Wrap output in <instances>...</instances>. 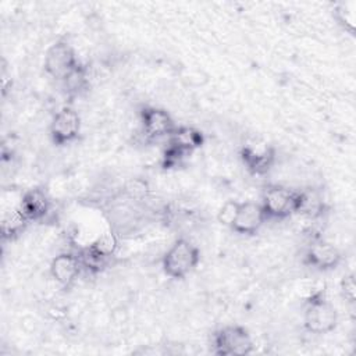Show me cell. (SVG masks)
I'll use <instances>...</instances> for the list:
<instances>
[{"label": "cell", "instance_id": "obj_10", "mask_svg": "<svg viewBox=\"0 0 356 356\" xmlns=\"http://www.w3.org/2000/svg\"><path fill=\"white\" fill-rule=\"evenodd\" d=\"M242 159L253 174H264L271 168L275 160V152L271 146L253 142L242 149Z\"/></svg>", "mask_w": 356, "mask_h": 356}, {"label": "cell", "instance_id": "obj_12", "mask_svg": "<svg viewBox=\"0 0 356 356\" xmlns=\"http://www.w3.org/2000/svg\"><path fill=\"white\" fill-rule=\"evenodd\" d=\"M306 260L310 266L318 270H330L341 261V253L332 243L317 241L307 249Z\"/></svg>", "mask_w": 356, "mask_h": 356}, {"label": "cell", "instance_id": "obj_4", "mask_svg": "<svg viewBox=\"0 0 356 356\" xmlns=\"http://www.w3.org/2000/svg\"><path fill=\"white\" fill-rule=\"evenodd\" d=\"M78 67L79 64H78L75 50L70 43L64 40H58L46 50L44 71L51 78L64 81Z\"/></svg>", "mask_w": 356, "mask_h": 356}, {"label": "cell", "instance_id": "obj_2", "mask_svg": "<svg viewBox=\"0 0 356 356\" xmlns=\"http://www.w3.org/2000/svg\"><path fill=\"white\" fill-rule=\"evenodd\" d=\"M214 353L222 356H241L253 350L250 334L241 325H227L213 337Z\"/></svg>", "mask_w": 356, "mask_h": 356}, {"label": "cell", "instance_id": "obj_9", "mask_svg": "<svg viewBox=\"0 0 356 356\" xmlns=\"http://www.w3.org/2000/svg\"><path fill=\"white\" fill-rule=\"evenodd\" d=\"M140 122L142 131L149 139L170 136L175 129L171 115L165 110L157 107L145 108L140 115Z\"/></svg>", "mask_w": 356, "mask_h": 356}, {"label": "cell", "instance_id": "obj_15", "mask_svg": "<svg viewBox=\"0 0 356 356\" xmlns=\"http://www.w3.org/2000/svg\"><path fill=\"white\" fill-rule=\"evenodd\" d=\"M28 218L25 214L21 211V209L17 207H10L3 213L1 217V234L4 239H13L22 234L28 224Z\"/></svg>", "mask_w": 356, "mask_h": 356}, {"label": "cell", "instance_id": "obj_3", "mask_svg": "<svg viewBox=\"0 0 356 356\" xmlns=\"http://www.w3.org/2000/svg\"><path fill=\"white\" fill-rule=\"evenodd\" d=\"M338 321V314L334 306L321 296H313L303 312L305 328L312 334L331 332Z\"/></svg>", "mask_w": 356, "mask_h": 356}, {"label": "cell", "instance_id": "obj_16", "mask_svg": "<svg viewBox=\"0 0 356 356\" xmlns=\"http://www.w3.org/2000/svg\"><path fill=\"white\" fill-rule=\"evenodd\" d=\"M355 3H341L334 8L335 19L348 31L353 32L355 29Z\"/></svg>", "mask_w": 356, "mask_h": 356}, {"label": "cell", "instance_id": "obj_17", "mask_svg": "<svg viewBox=\"0 0 356 356\" xmlns=\"http://www.w3.org/2000/svg\"><path fill=\"white\" fill-rule=\"evenodd\" d=\"M239 204L241 202H236V200H227L221 204V207L218 209L217 211V221L224 225V227H232L235 218H236V214H238V210H239Z\"/></svg>", "mask_w": 356, "mask_h": 356}, {"label": "cell", "instance_id": "obj_1", "mask_svg": "<svg viewBox=\"0 0 356 356\" xmlns=\"http://www.w3.org/2000/svg\"><path fill=\"white\" fill-rule=\"evenodd\" d=\"M200 261L196 245L185 238L177 239L161 256V267L167 277L181 280L189 275Z\"/></svg>", "mask_w": 356, "mask_h": 356}, {"label": "cell", "instance_id": "obj_11", "mask_svg": "<svg viewBox=\"0 0 356 356\" xmlns=\"http://www.w3.org/2000/svg\"><path fill=\"white\" fill-rule=\"evenodd\" d=\"M51 200L49 195L39 188L29 189L22 193L18 207L29 221L42 220L50 211Z\"/></svg>", "mask_w": 356, "mask_h": 356}, {"label": "cell", "instance_id": "obj_14", "mask_svg": "<svg viewBox=\"0 0 356 356\" xmlns=\"http://www.w3.org/2000/svg\"><path fill=\"white\" fill-rule=\"evenodd\" d=\"M117 249H118L117 234L111 229H106L95 238V241L90 243V246L88 249V253L90 254L92 260L102 261L107 257L114 256Z\"/></svg>", "mask_w": 356, "mask_h": 356}, {"label": "cell", "instance_id": "obj_18", "mask_svg": "<svg viewBox=\"0 0 356 356\" xmlns=\"http://www.w3.org/2000/svg\"><path fill=\"white\" fill-rule=\"evenodd\" d=\"M125 192L131 199H140L145 197L147 193V186L143 181L132 179L125 185Z\"/></svg>", "mask_w": 356, "mask_h": 356}, {"label": "cell", "instance_id": "obj_19", "mask_svg": "<svg viewBox=\"0 0 356 356\" xmlns=\"http://www.w3.org/2000/svg\"><path fill=\"white\" fill-rule=\"evenodd\" d=\"M341 292H342V296L353 303L355 302V295H356V291H355V280H353V275H348L342 280L341 282Z\"/></svg>", "mask_w": 356, "mask_h": 356}, {"label": "cell", "instance_id": "obj_6", "mask_svg": "<svg viewBox=\"0 0 356 356\" xmlns=\"http://www.w3.org/2000/svg\"><path fill=\"white\" fill-rule=\"evenodd\" d=\"M81 131V117L71 107L58 110L49 127L51 140L57 145H67L75 140Z\"/></svg>", "mask_w": 356, "mask_h": 356}, {"label": "cell", "instance_id": "obj_13", "mask_svg": "<svg viewBox=\"0 0 356 356\" xmlns=\"http://www.w3.org/2000/svg\"><path fill=\"white\" fill-rule=\"evenodd\" d=\"M202 140L203 139L200 132L193 128H189V127L175 128L174 132L170 135L168 153L171 156H182L199 147L202 145Z\"/></svg>", "mask_w": 356, "mask_h": 356}, {"label": "cell", "instance_id": "obj_5", "mask_svg": "<svg viewBox=\"0 0 356 356\" xmlns=\"http://www.w3.org/2000/svg\"><path fill=\"white\" fill-rule=\"evenodd\" d=\"M298 195L299 192L280 185L268 186L261 200L267 218H285L295 213L298 209Z\"/></svg>", "mask_w": 356, "mask_h": 356}, {"label": "cell", "instance_id": "obj_7", "mask_svg": "<svg viewBox=\"0 0 356 356\" xmlns=\"http://www.w3.org/2000/svg\"><path fill=\"white\" fill-rule=\"evenodd\" d=\"M82 267L83 263L79 256L71 252H61L53 257L49 273L56 284L63 288H68L76 281Z\"/></svg>", "mask_w": 356, "mask_h": 356}, {"label": "cell", "instance_id": "obj_8", "mask_svg": "<svg viewBox=\"0 0 356 356\" xmlns=\"http://www.w3.org/2000/svg\"><path fill=\"white\" fill-rule=\"evenodd\" d=\"M266 221H267V214L261 203L246 200V202H241L236 218L231 229H234L238 234L253 235L263 227Z\"/></svg>", "mask_w": 356, "mask_h": 356}]
</instances>
